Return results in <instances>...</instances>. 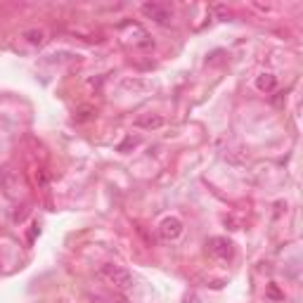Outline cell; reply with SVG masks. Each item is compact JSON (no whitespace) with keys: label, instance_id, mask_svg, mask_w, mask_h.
<instances>
[{"label":"cell","instance_id":"5b68a950","mask_svg":"<svg viewBox=\"0 0 303 303\" xmlns=\"http://www.w3.org/2000/svg\"><path fill=\"white\" fill-rule=\"evenodd\" d=\"M135 126L145 128V131H157V128L164 126V118L159 116V114H142V116L135 118Z\"/></svg>","mask_w":303,"mask_h":303},{"label":"cell","instance_id":"6da1fadb","mask_svg":"<svg viewBox=\"0 0 303 303\" xmlns=\"http://www.w3.org/2000/svg\"><path fill=\"white\" fill-rule=\"evenodd\" d=\"M100 277H104L109 284H114L116 289H124V291L133 289V284H135L131 270L121 268V265H114V263H107V265H102V268H100Z\"/></svg>","mask_w":303,"mask_h":303},{"label":"cell","instance_id":"9c48e42d","mask_svg":"<svg viewBox=\"0 0 303 303\" xmlns=\"http://www.w3.org/2000/svg\"><path fill=\"white\" fill-rule=\"evenodd\" d=\"M138 142H140L138 138H128V140H126V142H124V145L118 147V152H126V149H128V147H135V145H138Z\"/></svg>","mask_w":303,"mask_h":303},{"label":"cell","instance_id":"3957f363","mask_svg":"<svg viewBox=\"0 0 303 303\" xmlns=\"http://www.w3.org/2000/svg\"><path fill=\"white\" fill-rule=\"evenodd\" d=\"M142 14L149 17V19H154L157 24H168L173 17L171 7L164 5V3H145V5H142Z\"/></svg>","mask_w":303,"mask_h":303},{"label":"cell","instance_id":"277c9868","mask_svg":"<svg viewBox=\"0 0 303 303\" xmlns=\"http://www.w3.org/2000/svg\"><path fill=\"white\" fill-rule=\"evenodd\" d=\"M206 247H208V251H211L216 258H223V261L232 258V254H234L232 241L225 239V237H214V239H208Z\"/></svg>","mask_w":303,"mask_h":303},{"label":"cell","instance_id":"7a4b0ae2","mask_svg":"<svg viewBox=\"0 0 303 303\" xmlns=\"http://www.w3.org/2000/svg\"><path fill=\"white\" fill-rule=\"evenodd\" d=\"M183 221L180 218H175V216H168V218H164L161 221V225H159V237L164 241H175L183 234Z\"/></svg>","mask_w":303,"mask_h":303},{"label":"cell","instance_id":"8992f818","mask_svg":"<svg viewBox=\"0 0 303 303\" xmlns=\"http://www.w3.org/2000/svg\"><path fill=\"white\" fill-rule=\"evenodd\" d=\"M256 88L261 90V93H272L277 88V78L272 74H261L256 78Z\"/></svg>","mask_w":303,"mask_h":303},{"label":"cell","instance_id":"52a82bcc","mask_svg":"<svg viewBox=\"0 0 303 303\" xmlns=\"http://www.w3.org/2000/svg\"><path fill=\"white\" fill-rule=\"evenodd\" d=\"M124 90H133V93H147L152 88L147 81H140V78H124Z\"/></svg>","mask_w":303,"mask_h":303},{"label":"cell","instance_id":"ba28073f","mask_svg":"<svg viewBox=\"0 0 303 303\" xmlns=\"http://www.w3.org/2000/svg\"><path fill=\"white\" fill-rule=\"evenodd\" d=\"M24 38H26L31 45H43V43H45V31H41V28H31V31L24 34Z\"/></svg>","mask_w":303,"mask_h":303}]
</instances>
